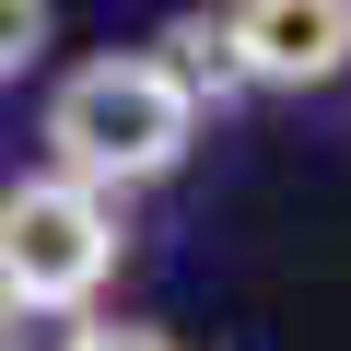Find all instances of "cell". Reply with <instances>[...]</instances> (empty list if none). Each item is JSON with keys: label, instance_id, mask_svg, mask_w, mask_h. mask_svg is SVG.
<instances>
[{"label": "cell", "instance_id": "obj_1", "mask_svg": "<svg viewBox=\"0 0 351 351\" xmlns=\"http://www.w3.org/2000/svg\"><path fill=\"white\" fill-rule=\"evenodd\" d=\"M188 129H199L188 82H176L152 47H117V59H82V71L47 94V176H71V188L117 199V188L176 176Z\"/></svg>", "mask_w": 351, "mask_h": 351}, {"label": "cell", "instance_id": "obj_2", "mask_svg": "<svg viewBox=\"0 0 351 351\" xmlns=\"http://www.w3.org/2000/svg\"><path fill=\"white\" fill-rule=\"evenodd\" d=\"M117 269V199L71 176H12L0 188V316H82Z\"/></svg>", "mask_w": 351, "mask_h": 351}, {"label": "cell", "instance_id": "obj_3", "mask_svg": "<svg viewBox=\"0 0 351 351\" xmlns=\"http://www.w3.org/2000/svg\"><path fill=\"white\" fill-rule=\"evenodd\" d=\"M223 47H234V71L269 82V94L339 82V71H351V0H234V12H223Z\"/></svg>", "mask_w": 351, "mask_h": 351}, {"label": "cell", "instance_id": "obj_4", "mask_svg": "<svg viewBox=\"0 0 351 351\" xmlns=\"http://www.w3.org/2000/svg\"><path fill=\"white\" fill-rule=\"evenodd\" d=\"M47 59V0H0V82H24Z\"/></svg>", "mask_w": 351, "mask_h": 351}, {"label": "cell", "instance_id": "obj_5", "mask_svg": "<svg viewBox=\"0 0 351 351\" xmlns=\"http://www.w3.org/2000/svg\"><path fill=\"white\" fill-rule=\"evenodd\" d=\"M71 351H176V339H164V328H82Z\"/></svg>", "mask_w": 351, "mask_h": 351}]
</instances>
